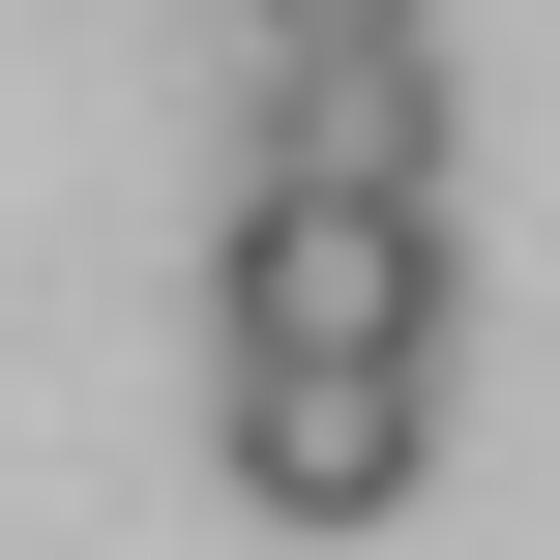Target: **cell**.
<instances>
[{
    "label": "cell",
    "mask_w": 560,
    "mask_h": 560,
    "mask_svg": "<svg viewBox=\"0 0 560 560\" xmlns=\"http://www.w3.org/2000/svg\"><path fill=\"white\" fill-rule=\"evenodd\" d=\"M207 325L236 354H443V207H236Z\"/></svg>",
    "instance_id": "cell-1"
},
{
    "label": "cell",
    "mask_w": 560,
    "mask_h": 560,
    "mask_svg": "<svg viewBox=\"0 0 560 560\" xmlns=\"http://www.w3.org/2000/svg\"><path fill=\"white\" fill-rule=\"evenodd\" d=\"M413 413H443L413 354H236V384H207V443H236L266 532H384V502H413Z\"/></svg>",
    "instance_id": "cell-2"
},
{
    "label": "cell",
    "mask_w": 560,
    "mask_h": 560,
    "mask_svg": "<svg viewBox=\"0 0 560 560\" xmlns=\"http://www.w3.org/2000/svg\"><path fill=\"white\" fill-rule=\"evenodd\" d=\"M236 207H443V59H266Z\"/></svg>",
    "instance_id": "cell-3"
},
{
    "label": "cell",
    "mask_w": 560,
    "mask_h": 560,
    "mask_svg": "<svg viewBox=\"0 0 560 560\" xmlns=\"http://www.w3.org/2000/svg\"><path fill=\"white\" fill-rule=\"evenodd\" d=\"M266 59H413V0H236Z\"/></svg>",
    "instance_id": "cell-4"
}]
</instances>
